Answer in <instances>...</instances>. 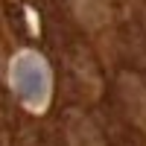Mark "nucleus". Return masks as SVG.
<instances>
[{"label": "nucleus", "instance_id": "nucleus-1", "mask_svg": "<svg viewBox=\"0 0 146 146\" xmlns=\"http://www.w3.org/2000/svg\"><path fill=\"white\" fill-rule=\"evenodd\" d=\"M12 88L27 105H41L47 88H50V73L47 64L35 53H23L12 62Z\"/></svg>", "mask_w": 146, "mask_h": 146}]
</instances>
